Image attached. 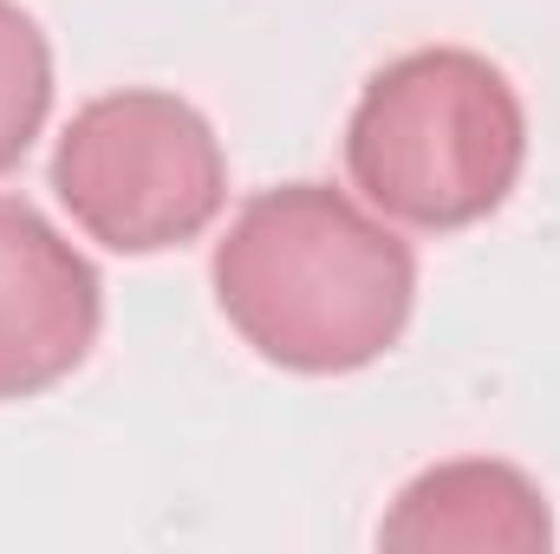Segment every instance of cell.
<instances>
[{
    "instance_id": "cell-2",
    "label": "cell",
    "mask_w": 560,
    "mask_h": 554,
    "mask_svg": "<svg viewBox=\"0 0 560 554\" xmlns=\"http://www.w3.org/2000/svg\"><path fill=\"white\" fill-rule=\"evenodd\" d=\"M528 118L502 66L463 46H423L392 59L346 125L352 189L423 235L495 216L522 176Z\"/></svg>"
},
{
    "instance_id": "cell-6",
    "label": "cell",
    "mask_w": 560,
    "mask_h": 554,
    "mask_svg": "<svg viewBox=\"0 0 560 554\" xmlns=\"http://www.w3.org/2000/svg\"><path fill=\"white\" fill-rule=\"evenodd\" d=\"M52 112V46L20 0H0V176L46 131Z\"/></svg>"
},
{
    "instance_id": "cell-5",
    "label": "cell",
    "mask_w": 560,
    "mask_h": 554,
    "mask_svg": "<svg viewBox=\"0 0 560 554\" xmlns=\"http://www.w3.org/2000/svg\"><path fill=\"white\" fill-rule=\"evenodd\" d=\"M385 549H509L535 554L555 542L548 522V496L489 457H463V463H436L398 496V509L378 529Z\"/></svg>"
},
{
    "instance_id": "cell-1",
    "label": "cell",
    "mask_w": 560,
    "mask_h": 554,
    "mask_svg": "<svg viewBox=\"0 0 560 554\" xmlns=\"http://www.w3.org/2000/svg\"><path fill=\"white\" fill-rule=\"evenodd\" d=\"M215 300L280 372L339 379L385 359L418 307L411 242L372 222L346 189H261L215 242Z\"/></svg>"
},
{
    "instance_id": "cell-3",
    "label": "cell",
    "mask_w": 560,
    "mask_h": 554,
    "mask_svg": "<svg viewBox=\"0 0 560 554\" xmlns=\"http://www.w3.org/2000/svg\"><path fill=\"white\" fill-rule=\"evenodd\" d=\"M52 196L112 255H163L222 216L229 163L189 99L138 85L72 112L52 150Z\"/></svg>"
},
{
    "instance_id": "cell-4",
    "label": "cell",
    "mask_w": 560,
    "mask_h": 554,
    "mask_svg": "<svg viewBox=\"0 0 560 554\" xmlns=\"http://www.w3.org/2000/svg\"><path fill=\"white\" fill-rule=\"evenodd\" d=\"M105 326L98 268L20 196H0V405L72 379Z\"/></svg>"
}]
</instances>
